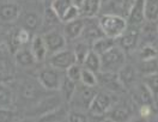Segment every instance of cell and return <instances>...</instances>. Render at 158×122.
I'll use <instances>...</instances> for the list:
<instances>
[{
  "mask_svg": "<svg viewBox=\"0 0 158 122\" xmlns=\"http://www.w3.org/2000/svg\"><path fill=\"white\" fill-rule=\"evenodd\" d=\"M134 1L135 0H107L106 4L102 5L101 10L103 11V13H111L127 18Z\"/></svg>",
  "mask_w": 158,
  "mask_h": 122,
  "instance_id": "8",
  "label": "cell"
},
{
  "mask_svg": "<svg viewBox=\"0 0 158 122\" xmlns=\"http://www.w3.org/2000/svg\"><path fill=\"white\" fill-rule=\"evenodd\" d=\"M139 71L141 72L144 75L158 72V59L155 58V59L141 61L140 65H139Z\"/></svg>",
  "mask_w": 158,
  "mask_h": 122,
  "instance_id": "29",
  "label": "cell"
},
{
  "mask_svg": "<svg viewBox=\"0 0 158 122\" xmlns=\"http://www.w3.org/2000/svg\"><path fill=\"white\" fill-rule=\"evenodd\" d=\"M39 95L40 93H39V91H37V87H36L34 84L27 83V84L23 85V87H22V96H23L24 100H27V101L35 100Z\"/></svg>",
  "mask_w": 158,
  "mask_h": 122,
  "instance_id": "34",
  "label": "cell"
},
{
  "mask_svg": "<svg viewBox=\"0 0 158 122\" xmlns=\"http://www.w3.org/2000/svg\"><path fill=\"white\" fill-rule=\"evenodd\" d=\"M84 25H85V20L80 18V17L77 19L65 23L64 35H65L66 40H77V39H79L81 36L83 30H84Z\"/></svg>",
  "mask_w": 158,
  "mask_h": 122,
  "instance_id": "14",
  "label": "cell"
},
{
  "mask_svg": "<svg viewBox=\"0 0 158 122\" xmlns=\"http://www.w3.org/2000/svg\"><path fill=\"white\" fill-rule=\"evenodd\" d=\"M80 17V11H79V6H77L76 4H73L72 6H69V10L66 11L62 17H61V23H67L71 20H74Z\"/></svg>",
  "mask_w": 158,
  "mask_h": 122,
  "instance_id": "38",
  "label": "cell"
},
{
  "mask_svg": "<svg viewBox=\"0 0 158 122\" xmlns=\"http://www.w3.org/2000/svg\"><path fill=\"white\" fill-rule=\"evenodd\" d=\"M67 120L69 122H85L88 121V115L80 110H73L67 114Z\"/></svg>",
  "mask_w": 158,
  "mask_h": 122,
  "instance_id": "40",
  "label": "cell"
},
{
  "mask_svg": "<svg viewBox=\"0 0 158 122\" xmlns=\"http://www.w3.org/2000/svg\"><path fill=\"white\" fill-rule=\"evenodd\" d=\"M109 117L113 121H127L129 117H131V114H129L127 108L118 107V108H115L113 112H110Z\"/></svg>",
  "mask_w": 158,
  "mask_h": 122,
  "instance_id": "35",
  "label": "cell"
},
{
  "mask_svg": "<svg viewBox=\"0 0 158 122\" xmlns=\"http://www.w3.org/2000/svg\"><path fill=\"white\" fill-rule=\"evenodd\" d=\"M73 5V0H53L50 7L54 10V12L59 16V18L61 19L62 14L69 10V6Z\"/></svg>",
  "mask_w": 158,
  "mask_h": 122,
  "instance_id": "31",
  "label": "cell"
},
{
  "mask_svg": "<svg viewBox=\"0 0 158 122\" xmlns=\"http://www.w3.org/2000/svg\"><path fill=\"white\" fill-rule=\"evenodd\" d=\"M98 83L103 87L111 91H120L121 89H125L120 83L118 73H114V72L99 71L97 73V84Z\"/></svg>",
  "mask_w": 158,
  "mask_h": 122,
  "instance_id": "11",
  "label": "cell"
},
{
  "mask_svg": "<svg viewBox=\"0 0 158 122\" xmlns=\"http://www.w3.org/2000/svg\"><path fill=\"white\" fill-rule=\"evenodd\" d=\"M114 46H116L115 39H111L108 36H102V37H99L92 42V51H96L98 55H102L103 53L109 51Z\"/></svg>",
  "mask_w": 158,
  "mask_h": 122,
  "instance_id": "20",
  "label": "cell"
},
{
  "mask_svg": "<svg viewBox=\"0 0 158 122\" xmlns=\"http://www.w3.org/2000/svg\"><path fill=\"white\" fill-rule=\"evenodd\" d=\"M77 85H78V83L71 80L67 77L62 78V81H61V85H60L59 90L62 91V95H64L65 100L67 102H69L72 100V97H73V95L76 92V89H77Z\"/></svg>",
  "mask_w": 158,
  "mask_h": 122,
  "instance_id": "26",
  "label": "cell"
},
{
  "mask_svg": "<svg viewBox=\"0 0 158 122\" xmlns=\"http://www.w3.org/2000/svg\"><path fill=\"white\" fill-rule=\"evenodd\" d=\"M83 65L85 66V68H88L90 71L98 73L101 71V56L96 51H94L91 49L88 53V55L85 56V59L83 61Z\"/></svg>",
  "mask_w": 158,
  "mask_h": 122,
  "instance_id": "23",
  "label": "cell"
},
{
  "mask_svg": "<svg viewBox=\"0 0 158 122\" xmlns=\"http://www.w3.org/2000/svg\"><path fill=\"white\" fill-rule=\"evenodd\" d=\"M42 20H43L42 24L44 26H47V28H54V26H56L58 24L61 23V19L59 18V16L54 12V10L52 7H48V9L44 10V16H43Z\"/></svg>",
  "mask_w": 158,
  "mask_h": 122,
  "instance_id": "28",
  "label": "cell"
},
{
  "mask_svg": "<svg viewBox=\"0 0 158 122\" xmlns=\"http://www.w3.org/2000/svg\"><path fill=\"white\" fill-rule=\"evenodd\" d=\"M118 79L120 83L122 84L123 87H131L134 85L135 83V78H137V72L135 68L131 65H125L120 71L118 72Z\"/></svg>",
  "mask_w": 158,
  "mask_h": 122,
  "instance_id": "18",
  "label": "cell"
},
{
  "mask_svg": "<svg viewBox=\"0 0 158 122\" xmlns=\"http://www.w3.org/2000/svg\"><path fill=\"white\" fill-rule=\"evenodd\" d=\"M111 105H113V100H111V96L109 93L97 92L91 102V104H90L89 112L95 117L104 116L106 112H108L109 109L111 108Z\"/></svg>",
  "mask_w": 158,
  "mask_h": 122,
  "instance_id": "5",
  "label": "cell"
},
{
  "mask_svg": "<svg viewBox=\"0 0 158 122\" xmlns=\"http://www.w3.org/2000/svg\"><path fill=\"white\" fill-rule=\"evenodd\" d=\"M81 36H84L85 40L90 41V42L92 43L94 41H96L97 39L104 36V35H103V32H102L101 28H99V24L96 26V25H94V24H89V23L85 22L84 30L81 32Z\"/></svg>",
  "mask_w": 158,
  "mask_h": 122,
  "instance_id": "25",
  "label": "cell"
},
{
  "mask_svg": "<svg viewBox=\"0 0 158 122\" xmlns=\"http://www.w3.org/2000/svg\"><path fill=\"white\" fill-rule=\"evenodd\" d=\"M15 32H16V37L20 46H27L31 41V31L27 30L24 28H20L18 30H15Z\"/></svg>",
  "mask_w": 158,
  "mask_h": 122,
  "instance_id": "39",
  "label": "cell"
},
{
  "mask_svg": "<svg viewBox=\"0 0 158 122\" xmlns=\"http://www.w3.org/2000/svg\"><path fill=\"white\" fill-rule=\"evenodd\" d=\"M133 97L138 103H140V105H143V104H152L153 95L144 84H141L135 89V93Z\"/></svg>",
  "mask_w": 158,
  "mask_h": 122,
  "instance_id": "24",
  "label": "cell"
},
{
  "mask_svg": "<svg viewBox=\"0 0 158 122\" xmlns=\"http://www.w3.org/2000/svg\"><path fill=\"white\" fill-rule=\"evenodd\" d=\"M13 104V93L10 87L0 80V108H11Z\"/></svg>",
  "mask_w": 158,
  "mask_h": 122,
  "instance_id": "22",
  "label": "cell"
},
{
  "mask_svg": "<svg viewBox=\"0 0 158 122\" xmlns=\"http://www.w3.org/2000/svg\"><path fill=\"white\" fill-rule=\"evenodd\" d=\"M20 7L16 2H1L0 4V20L5 23H12L19 18Z\"/></svg>",
  "mask_w": 158,
  "mask_h": 122,
  "instance_id": "12",
  "label": "cell"
},
{
  "mask_svg": "<svg viewBox=\"0 0 158 122\" xmlns=\"http://www.w3.org/2000/svg\"><path fill=\"white\" fill-rule=\"evenodd\" d=\"M60 107V102L59 100H56V97H49V98H46L43 102L40 103V105L37 107V112H40L41 116L47 114V112H52L56 108Z\"/></svg>",
  "mask_w": 158,
  "mask_h": 122,
  "instance_id": "27",
  "label": "cell"
},
{
  "mask_svg": "<svg viewBox=\"0 0 158 122\" xmlns=\"http://www.w3.org/2000/svg\"><path fill=\"white\" fill-rule=\"evenodd\" d=\"M90 51V48L89 46L86 44V42H80L78 43L77 46H76V48H74V55H76V60L78 63H83V61L85 59V56L88 55V53Z\"/></svg>",
  "mask_w": 158,
  "mask_h": 122,
  "instance_id": "36",
  "label": "cell"
},
{
  "mask_svg": "<svg viewBox=\"0 0 158 122\" xmlns=\"http://www.w3.org/2000/svg\"><path fill=\"white\" fill-rule=\"evenodd\" d=\"M101 30L104 36L118 40L122 35V32L127 28V20L123 17H120L111 13H103L98 19Z\"/></svg>",
  "mask_w": 158,
  "mask_h": 122,
  "instance_id": "1",
  "label": "cell"
},
{
  "mask_svg": "<svg viewBox=\"0 0 158 122\" xmlns=\"http://www.w3.org/2000/svg\"><path fill=\"white\" fill-rule=\"evenodd\" d=\"M9 1H11V0H9Z\"/></svg>",
  "mask_w": 158,
  "mask_h": 122,
  "instance_id": "44",
  "label": "cell"
},
{
  "mask_svg": "<svg viewBox=\"0 0 158 122\" xmlns=\"http://www.w3.org/2000/svg\"><path fill=\"white\" fill-rule=\"evenodd\" d=\"M30 51L32 53L36 61H43L48 54V48L46 46V42L43 40V36H35L30 41Z\"/></svg>",
  "mask_w": 158,
  "mask_h": 122,
  "instance_id": "16",
  "label": "cell"
},
{
  "mask_svg": "<svg viewBox=\"0 0 158 122\" xmlns=\"http://www.w3.org/2000/svg\"><path fill=\"white\" fill-rule=\"evenodd\" d=\"M145 20L150 23L158 20V0H144Z\"/></svg>",
  "mask_w": 158,
  "mask_h": 122,
  "instance_id": "21",
  "label": "cell"
},
{
  "mask_svg": "<svg viewBox=\"0 0 158 122\" xmlns=\"http://www.w3.org/2000/svg\"><path fill=\"white\" fill-rule=\"evenodd\" d=\"M139 29L138 26L127 25L126 30L118 37V47L125 51H132L135 49L139 42Z\"/></svg>",
  "mask_w": 158,
  "mask_h": 122,
  "instance_id": "9",
  "label": "cell"
},
{
  "mask_svg": "<svg viewBox=\"0 0 158 122\" xmlns=\"http://www.w3.org/2000/svg\"><path fill=\"white\" fill-rule=\"evenodd\" d=\"M157 31H158V25H157Z\"/></svg>",
  "mask_w": 158,
  "mask_h": 122,
  "instance_id": "43",
  "label": "cell"
},
{
  "mask_svg": "<svg viewBox=\"0 0 158 122\" xmlns=\"http://www.w3.org/2000/svg\"><path fill=\"white\" fill-rule=\"evenodd\" d=\"M139 114H140V116H141L143 119L150 117L151 114H152V107H151V104H143V105H140Z\"/></svg>",
  "mask_w": 158,
  "mask_h": 122,
  "instance_id": "42",
  "label": "cell"
},
{
  "mask_svg": "<svg viewBox=\"0 0 158 122\" xmlns=\"http://www.w3.org/2000/svg\"><path fill=\"white\" fill-rule=\"evenodd\" d=\"M15 61L17 65H19L20 67H30L32 66L36 60L32 55V53L30 51V47L28 46H22L17 51H15Z\"/></svg>",
  "mask_w": 158,
  "mask_h": 122,
  "instance_id": "17",
  "label": "cell"
},
{
  "mask_svg": "<svg viewBox=\"0 0 158 122\" xmlns=\"http://www.w3.org/2000/svg\"><path fill=\"white\" fill-rule=\"evenodd\" d=\"M101 56V71L118 73L126 65L125 51L118 46H114L109 51L103 53Z\"/></svg>",
  "mask_w": 158,
  "mask_h": 122,
  "instance_id": "2",
  "label": "cell"
},
{
  "mask_svg": "<svg viewBox=\"0 0 158 122\" xmlns=\"http://www.w3.org/2000/svg\"><path fill=\"white\" fill-rule=\"evenodd\" d=\"M15 55L6 46H0V80H6L13 77L15 73Z\"/></svg>",
  "mask_w": 158,
  "mask_h": 122,
  "instance_id": "4",
  "label": "cell"
},
{
  "mask_svg": "<svg viewBox=\"0 0 158 122\" xmlns=\"http://www.w3.org/2000/svg\"><path fill=\"white\" fill-rule=\"evenodd\" d=\"M39 83L41 84L42 87H44L46 90H59L62 77L60 74V71L52 67V68H43L42 71H40L37 75Z\"/></svg>",
  "mask_w": 158,
  "mask_h": 122,
  "instance_id": "3",
  "label": "cell"
},
{
  "mask_svg": "<svg viewBox=\"0 0 158 122\" xmlns=\"http://www.w3.org/2000/svg\"><path fill=\"white\" fill-rule=\"evenodd\" d=\"M74 62H77V60H76V55L73 51H69L66 48L53 53L49 58L50 66L59 71H66Z\"/></svg>",
  "mask_w": 158,
  "mask_h": 122,
  "instance_id": "7",
  "label": "cell"
},
{
  "mask_svg": "<svg viewBox=\"0 0 158 122\" xmlns=\"http://www.w3.org/2000/svg\"><path fill=\"white\" fill-rule=\"evenodd\" d=\"M143 84L151 91L153 96H158V72L144 75Z\"/></svg>",
  "mask_w": 158,
  "mask_h": 122,
  "instance_id": "32",
  "label": "cell"
},
{
  "mask_svg": "<svg viewBox=\"0 0 158 122\" xmlns=\"http://www.w3.org/2000/svg\"><path fill=\"white\" fill-rule=\"evenodd\" d=\"M127 24L132 26H140L145 22L144 14V0H135L127 16Z\"/></svg>",
  "mask_w": 158,
  "mask_h": 122,
  "instance_id": "13",
  "label": "cell"
},
{
  "mask_svg": "<svg viewBox=\"0 0 158 122\" xmlns=\"http://www.w3.org/2000/svg\"><path fill=\"white\" fill-rule=\"evenodd\" d=\"M19 17H20V14H19ZM20 20H22V28L31 31V32L37 30L40 26H41V23H42L40 16L36 14L35 12H27V13H24V14L20 17Z\"/></svg>",
  "mask_w": 158,
  "mask_h": 122,
  "instance_id": "19",
  "label": "cell"
},
{
  "mask_svg": "<svg viewBox=\"0 0 158 122\" xmlns=\"http://www.w3.org/2000/svg\"><path fill=\"white\" fill-rule=\"evenodd\" d=\"M43 40L46 42V46L48 48V53L53 54L55 51H59L66 48V37L64 34L58 31L50 30L43 35Z\"/></svg>",
  "mask_w": 158,
  "mask_h": 122,
  "instance_id": "10",
  "label": "cell"
},
{
  "mask_svg": "<svg viewBox=\"0 0 158 122\" xmlns=\"http://www.w3.org/2000/svg\"><path fill=\"white\" fill-rule=\"evenodd\" d=\"M102 9V0H83L79 5L80 17L95 18Z\"/></svg>",
  "mask_w": 158,
  "mask_h": 122,
  "instance_id": "15",
  "label": "cell"
},
{
  "mask_svg": "<svg viewBox=\"0 0 158 122\" xmlns=\"http://www.w3.org/2000/svg\"><path fill=\"white\" fill-rule=\"evenodd\" d=\"M15 119V112L11 110V108H0V121L7 122L12 121Z\"/></svg>",
  "mask_w": 158,
  "mask_h": 122,
  "instance_id": "41",
  "label": "cell"
},
{
  "mask_svg": "<svg viewBox=\"0 0 158 122\" xmlns=\"http://www.w3.org/2000/svg\"><path fill=\"white\" fill-rule=\"evenodd\" d=\"M81 66L78 62H74L73 65H71L69 68L66 70V77L69 78L71 80L79 83L80 81V74H81Z\"/></svg>",
  "mask_w": 158,
  "mask_h": 122,
  "instance_id": "37",
  "label": "cell"
},
{
  "mask_svg": "<svg viewBox=\"0 0 158 122\" xmlns=\"http://www.w3.org/2000/svg\"><path fill=\"white\" fill-rule=\"evenodd\" d=\"M97 92L94 90L92 86H86V85H77L76 92L71 100V103L74 104V107H78L79 109H89L90 104L96 96Z\"/></svg>",
  "mask_w": 158,
  "mask_h": 122,
  "instance_id": "6",
  "label": "cell"
},
{
  "mask_svg": "<svg viewBox=\"0 0 158 122\" xmlns=\"http://www.w3.org/2000/svg\"><path fill=\"white\" fill-rule=\"evenodd\" d=\"M158 56V49L152 46V44H145L140 51H139V58L140 60H150V59H155Z\"/></svg>",
  "mask_w": 158,
  "mask_h": 122,
  "instance_id": "33",
  "label": "cell"
},
{
  "mask_svg": "<svg viewBox=\"0 0 158 122\" xmlns=\"http://www.w3.org/2000/svg\"><path fill=\"white\" fill-rule=\"evenodd\" d=\"M79 83H81L83 85H86V86L95 87L97 85V73L94 71H90L88 68H83Z\"/></svg>",
  "mask_w": 158,
  "mask_h": 122,
  "instance_id": "30",
  "label": "cell"
}]
</instances>
